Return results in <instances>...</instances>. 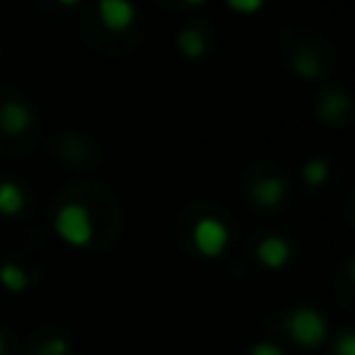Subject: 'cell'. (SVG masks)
<instances>
[{"label": "cell", "mask_w": 355, "mask_h": 355, "mask_svg": "<svg viewBox=\"0 0 355 355\" xmlns=\"http://www.w3.org/2000/svg\"><path fill=\"white\" fill-rule=\"evenodd\" d=\"M67 352H69V341L64 336H50L36 349V355H67Z\"/></svg>", "instance_id": "5bb4252c"}, {"label": "cell", "mask_w": 355, "mask_h": 355, "mask_svg": "<svg viewBox=\"0 0 355 355\" xmlns=\"http://www.w3.org/2000/svg\"><path fill=\"white\" fill-rule=\"evenodd\" d=\"M0 355H8V336L0 330Z\"/></svg>", "instance_id": "ac0fdd59"}, {"label": "cell", "mask_w": 355, "mask_h": 355, "mask_svg": "<svg viewBox=\"0 0 355 355\" xmlns=\"http://www.w3.org/2000/svg\"><path fill=\"white\" fill-rule=\"evenodd\" d=\"M294 72L300 75V78H319V61H316V55H311V53H302L297 61H294Z\"/></svg>", "instance_id": "4fadbf2b"}, {"label": "cell", "mask_w": 355, "mask_h": 355, "mask_svg": "<svg viewBox=\"0 0 355 355\" xmlns=\"http://www.w3.org/2000/svg\"><path fill=\"white\" fill-rule=\"evenodd\" d=\"M178 50H180L186 58L197 61V58L205 55V36H202L197 28H186V31H180V36H178Z\"/></svg>", "instance_id": "7c38bea8"}, {"label": "cell", "mask_w": 355, "mask_h": 355, "mask_svg": "<svg viewBox=\"0 0 355 355\" xmlns=\"http://www.w3.org/2000/svg\"><path fill=\"white\" fill-rule=\"evenodd\" d=\"M288 338L300 347V349H319L327 336H330V327H327V319L319 308L313 305H297L286 313V322H283Z\"/></svg>", "instance_id": "6da1fadb"}, {"label": "cell", "mask_w": 355, "mask_h": 355, "mask_svg": "<svg viewBox=\"0 0 355 355\" xmlns=\"http://www.w3.org/2000/svg\"><path fill=\"white\" fill-rule=\"evenodd\" d=\"M97 14H100V22L108 28V31H128L136 19V6L130 0H97Z\"/></svg>", "instance_id": "52a82bcc"}, {"label": "cell", "mask_w": 355, "mask_h": 355, "mask_svg": "<svg viewBox=\"0 0 355 355\" xmlns=\"http://www.w3.org/2000/svg\"><path fill=\"white\" fill-rule=\"evenodd\" d=\"M33 128V108L25 100H6L0 105V130L8 136H22Z\"/></svg>", "instance_id": "8992f818"}, {"label": "cell", "mask_w": 355, "mask_h": 355, "mask_svg": "<svg viewBox=\"0 0 355 355\" xmlns=\"http://www.w3.org/2000/svg\"><path fill=\"white\" fill-rule=\"evenodd\" d=\"M333 355H355V336L349 327L341 330L338 338L333 341Z\"/></svg>", "instance_id": "9a60e30c"}, {"label": "cell", "mask_w": 355, "mask_h": 355, "mask_svg": "<svg viewBox=\"0 0 355 355\" xmlns=\"http://www.w3.org/2000/svg\"><path fill=\"white\" fill-rule=\"evenodd\" d=\"M58 3H61V6H78L80 0H58Z\"/></svg>", "instance_id": "d6986e66"}, {"label": "cell", "mask_w": 355, "mask_h": 355, "mask_svg": "<svg viewBox=\"0 0 355 355\" xmlns=\"http://www.w3.org/2000/svg\"><path fill=\"white\" fill-rule=\"evenodd\" d=\"M227 3V8H233L236 14H255V11H261V6H263V0H225Z\"/></svg>", "instance_id": "e0dca14e"}, {"label": "cell", "mask_w": 355, "mask_h": 355, "mask_svg": "<svg viewBox=\"0 0 355 355\" xmlns=\"http://www.w3.org/2000/svg\"><path fill=\"white\" fill-rule=\"evenodd\" d=\"M286 191H288V186H286V180L280 175H263V178L252 180L250 200H252V205L272 211V208H277L286 200Z\"/></svg>", "instance_id": "5b68a950"}, {"label": "cell", "mask_w": 355, "mask_h": 355, "mask_svg": "<svg viewBox=\"0 0 355 355\" xmlns=\"http://www.w3.org/2000/svg\"><path fill=\"white\" fill-rule=\"evenodd\" d=\"M0 283H3L6 291L22 294V291L31 288V275H28V269H25L22 263H17V261H3V263H0Z\"/></svg>", "instance_id": "9c48e42d"}, {"label": "cell", "mask_w": 355, "mask_h": 355, "mask_svg": "<svg viewBox=\"0 0 355 355\" xmlns=\"http://www.w3.org/2000/svg\"><path fill=\"white\" fill-rule=\"evenodd\" d=\"M183 3H189V6H200V3H205V0H183Z\"/></svg>", "instance_id": "ffe728a7"}, {"label": "cell", "mask_w": 355, "mask_h": 355, "mask_svg": "<svg viewBox=\"0 0 355 355\" xmlns=\"http://www.w3.org/2000/svg\"><path fill=\"white\" fill-rule=\"evenodd\" d=\"M25 211V191L17 180H0V216H17Z\"/></svg>", "instance_id": "30bf717a"}, {"label": "cell", "mask_w": 355, "mask_h": 355, "mask_svg": "<svg viewBox=\"0 0 355 355\" xmlns=\"http://www.w3.org/2000/svg\"><path fill=\"white\" fill-rule=\"evenodd\" d=\"M247 355H286V349H283L277 341L261 338V341H255V344L247 349Z\"/></svg>", "instance_id": "2e32d148"}, {"label": "cell", "mask_w": 355, "mask_h": 355, "mask_svg": "<svg viewBox=\"0 0 355 355\" xmlns=\"http://www.w3.org/2000/svg\"><path fill=\"white\" fill-rule=\"evenodd\" d=\"M300 178H302L305 186L319 189V186H324L327 178H330V164H327L324 158H308V161L300 166Z\"/></svg>", "instance_id": "8fae6325"}, {"label": "cell", "mask_w": 355, "mask_h": 355, "mask_svg": "<svg viewBox=\"0 0 355 355\" xmlns=\"http://www.w3.org/2000/svg\"><path fill=\"white\" fill-rule=\"evenodd\" d=\"M316 116L327 125H341L349 116V97L344 92H327L316 103Z\"/></svg>", "instance_id": "ba28073f"}, {"label": "cell", "mask_w": 355, "mask_h": 355, "mask_svg": "<svg viewBox=\"0 0 355 355\" xmlns=\"http://www.w3.org/2000/svg\"><path fill=\"white\" fill-rule=\"evenodd\" d=\"M53 230L55 236L75 250H83L94 239V222L92 211L83 202H61L53 214Z\"/></svg>", "instance_id": "7a4b0ae2"}, {"label": "cell", "mask_w": 355, "mask_h": 355, "mask_svg": "<svg viewBox=\"0 0 355 355\" xmlns=\"http://www.w3.org/2000/svg\"><path fill=\"white\" fill-rule=\"evenodd\" d=\"M291 255H294L291 241L286 236H277V233H266L255 244V261L269 272H280L291 261Z\"/></svg>", "instance_id": "277c9868"}, {"label": "cell", "mask_w": 355, "mask_h": 355, "mask_svg": "<svg viewBox=\"0 0 355 355\" xmlns=\"http://www.w3.org/2000/svg\"><path fill=\"white\" fill-rule=\"evenodd\" d=\"M191 244L197 250V255L208 258V261H216L227 252V244H230V227L227 222H222L219 216H200L194 225H191Z\"/></svg>", "instance_id": "3957f363"}]
</instances>
